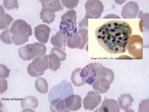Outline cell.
Wrapping results in <instances>:
<instances>
[{
  "label": "cell",
  "instance_id": "4dcf8cb0",
  "mask_svg": "<svg viewBox=\"0 0 149 112\" xmlns=\"http://www.w3.org/2000/svg\"><path fill=\"white\" fill-rule=\"evenodd\" d=\"M4 6L8 10L16 9L19 8V4L17 1H8L5 0L3 1Z\"/></svg>",
  "mask_w": 149,
  "mask_h": 112
},
{
  "label": "cell",
  "instance_id": "44dd1931",
  "mask_svg": "<svg viewBox=\"0 0 149 112\" xmlns=\"http://www.w3.org/2000/svg\"><path fill=\"white\" fill-rule=\"evenodd\" d=\"M40 18L43 22L50 24L55 20V12L49 8H43L40 13Z\"/></svg>",
  "mask_w": 149,
  "mask_h": 112
},
{
  "label": "cell",
  "instance_id": "2e32d148",
  "mask_svg": "<svg viewBox=\"0 0 149 112\" xmlns=\"http://www.w3.org/2000/svg\"><path fill=\"white\" fill-rule=\"evenodd\" d=\"M120 111V107L116 100L105 98L101 107L95 112H119Z\"/></svg>",
  "mask_w": 149,
  "mask_h": 112
},
{
  "label": "cell",
  "instance_id": "d4e9b609",
  "mask_svg": "<svg viewBox=\"0 0 149 112\" xmlns=\"http://www.w3.org/2000/svg\"><path fill=\"white\" fill-rule=\"evenodd\" d=\"M35 86L37 91L40 93L45 94L48 92L49 85L45 78L39 77L35 82Z\"/></svg>",
  "mask_w": 149,
  "mask_h": 112
},
{
  "label": "cell",
  "instance_id": "30bf717a",
  "mask_svg": "<svg viewBox=\"0 0 149 112\" xmlns=\"http://www.w3.org/2000/svg\"><path fill=\"white\" fill-rule=\"evenodd\" d=\"M102 67V64L95 62L90 63L82 69L81 72L86 80V83L90 85L94 83L97 79L98 72Z\"/></svg>",
  "mask_w": 149,
  "mask_h": 112
},
{
  "label": "cell",
  "instance_id": "52a82bcc",
  "mask_svg": "<svg viewBox=\"0 0 149 112\" xmlns=\"http://www.w3.org/2000/svg\"><path fill=\"white\" fill-rule=\"evenodd\" d=\"M88 28H79L75 35L68 37L67 46L71 49L82 50L88 41Z\"/></svg>",
  "mask_w": 149,
  "mask_h": 112
},
{
  "label": "cell",
  "instance_id": "484cf974",
  "mask_svg": "<svg viewBox=\"0 0 149 112\" xmlns=\"http://www.w3.org/2000/svg\"><path fill=\"white\" fill-rule=\"evenodd\" d=\"M99 77L107 78L112 84L115 78V74L112 70L102 66L98 74L97 77Z\"/></svg>",
  "mask_w": 149,
  "mask_h": 112
},
{
  "label": "cell",
  "instance_id": "7402d4cb",
  "mask_svg": "<svg viewBox=\"0 0 149 112\" xmlns=\"http://www.w3.org/2000/svg\"><path fill=\"white\" fill-rule=\"evenodd\" d=\"M42 8H49L54 12L60 11L63 10V6L59 0L54 1H40Z\"/></svg>",
  "mask_w": 149,
  "mask_h": 112
},
{
  "label": "cell",
  "instance_id": "ba28073f",
  "mask_svg": "<svg viewBox=\"0 0 149 112\" xmlns=\"http://www.w3.org/2000/svg\"><path fill=\"white\" fill-rule=\"evenodd\" d=\"M127 50L130 55L138 60L143 58V40L139 35H132L127 42Z\"/></svg>",
  "mask_w": 149,
  "mask_h": 112
},
{
  "label": "cell",
  "instance_id": "3957f363",
  "mask_svg": "<svg viewBox=\"0 0 149 112\" xmlns=\"http://www.w3.org/2000/svg\"><path fill=\"white\" fill-rule=\"evenodd\" d=\"M59 29L68 37L77 33V27L76 11L70 10L62 15Z\"/></svg>",
  "mask_w": 149,
  "mask_h": 112
},
{
  "label": "cell",
  "instance_id": "e0dca14e",
  "mask_svg": "<svg viewBox=\"0 0 149 112\" xmlns=\"http://www.w3.org/2000/svg\"><path fill=\"white\" fill-rule=\"evenodd\" d=\"M111 84V82L107 78L103 77H97L93 84L92 88L95 91L103 94L108 91Z\"/></svg>",
  "mask_w": 149,
  "mask_h": 112
},
{
  "label": "cell",
  "instance_id": "7a4b0ae2",
  "mask_svg": "<svg viewBox=\"0 0 149 112\" xmlns=\"http://www.w3.org/2000/svg\"><path fill=\"white\" fill-rule=\"evenodd\" d=\"M12 41L16 46H21L29 41V37L32 35L31 26L22 19L15 21L10 29Z\"/></svg>",
  "mask_w": 149,
  "mask_h": 112
},
{
  "label": "cell",
  "instance_id": "ac0fdd59",
  "mask_svg": "<svg viewBox=\"0 0 149 112\" xmlns=\"http://www.w3.org/2000/svg\"><path fill=\"white\" fill-rule=\"evenodd\" d=\"M118 105L119 107L125 112H134L130 108L132 106V103L134 102L133 98L129 94H124L122 95L118 98Z\"/></svg>",
  "mask_w": 149,
  "mask_h": 112
},
{
  "label": "cell",
  "instance_id": "d6a6232c",
  "mask_svg": "<svg viewBox=\"0 0 149 112\" xmlns=\"http://www.w3.org/2000/svg\"><path fill=\"white\" fill-rule=\"evenodd\" d=\"M10 70L5 65H0V78H6L9 76Z\"/></svg>",
  "mask_w": 149,
  "mask_h": 112
},
{
  "label": "cell",
  "instance_id": "277c9868",
  "mask_svg": "<svg viewBox=\"0 0 149 112\" xmlns=\"http://www.w3.org/2000/svg\"><path fill=\"white\" fill-rule=\"evenodd\" d=\"M47 48L43 43H35L19 48V56L24 60L29 61L45 54Z\"/></svg>",
  "mask_w": 149,
  "mask_h": 112
},
{
  "label": "cell",
  "instance_id": "8d00e7d4",
  "mask_svg": "<svg viewBox=\"0 0 149 112\" xmlns=\"http://www.w3.org/2000/svg\"><path fill=\"white\" fill-rule=\"evenodd\" d=\"M125 1H115V2H116V3H118V4H123V2H125Z\"/></svg>",
  "mask_w": 149,
  "mask_h": 112
},
{
  "label": "cell",
  "instance_id": "8fae6325",
  "mask_svg": "<svg viewBox=\"0 0 149 112\" xmlns=\"http://www.w3.org/2000/svg\"><path fill=\"white\" fill-rule=\"evenodd\" d=\"M101 100V96L99 92L95 91H90L83 100L84 108L92 111L100 105Z\"/></svg>",
  "mask_w": 149,
  "mask_h": 112
},
{
  "label": "cell",
  "instance_id": "7c38bea8",
  "mask_svg": "<svg viewBox=\"0 0 149 112\" xmlns=\"http://www.w3.org/2000/svg\"><path fill=\"white\" fill-rule=\"evenodd\" d=\"M139 8L136 2L130 1L123 7L121 15L124 19H134L137 17Z\"/></svg>",
  "mask_w": 149,
  "mask_h": 112
},
{
  "label": "cell",
  "instance_id": "603a6c76",
  "mask_svg": "<svg viewBox=\"0 0 149 112\" xmlns=\"http://www.w3.org/2000/svg\"><path fill=\"white\" fill-rule=\"evenodd\" d=\"M14 20L10 15L5 13L2 6H1L0 10V29H8L9 24Z\"/></svg>",
  "mask_w": 149,
  "mask_h": 112
},
{
  "label": "cell",
  "instance_id": "6da1fadb",
  "mask_svg": "<svg viewBox=\"0 0 149 112\" xmlns=\"http://www.w3.org/2000/svg\"><path fill=\"white\" fill-rule=\"evenodd\" d=\"M132 34L130 25L121 21L108 22L95 30L99 44L111 54L125 52L127 42Z\"/></svg>",
  "mask_w": 149,
  "mask_h": 112
},
{
  "label": "cell",
  "instance_id": "9c48e42d",
  "mask_svg": "<svg viewBox=\"0 0 149 112\" xmlns=\"http://www.w3.org/2000/svg\"><path fill=\"white\" fill-rule=\"evenodd\" d=\"M86 15L88 19H98L104 10L102 2L99 0H88L85 4Z\"/></svg>",
  "mask_w": 149,
  "mask_h": 112
},
{
  "label": "cell",
  "instance_id": "cb8c5ba5",
  "mask_svg": "<svg viewBox=\"0 0 149 112\" xmlns=\"http://www.w3.org/2000/svg\"><path fill=\"white\" fill-rule=\"evenodd\" d=\"M21 106L23 109L36 108L38 106V101L35 97L28 96L21 101Z\"/></svg>",
  "mask_w": 149,
  "mask_h": 112
},
{
  "label": "cell",
  "instance_id": "4fadbf2b",
  "mask_svg": "<svg viewBox=\"0 0 149 112\" xmlns=\"http://www.w3.org/2000/svg\"><path fill=\"white\" fill-rule=\"evenodd\" d=\"M35 35L36 39L41 43H46L49 40L50 28L45 24H40L35 27Z\"/></svg>",
  "mask_w": 149,
  "mask_h": 112
},
{
  "label": "cell",
  "instance_id": "d6986e66",
  "mask_svg": "<svg viewBox=\"0 0 149 112\" xmlns=\"http://www.w3.org/2000/svg\"><path fill=\"white\" fill-rule=\"evenodd\" d=\"M81 68H77L73 71L71 74V82L75 86H81L86 84V81L82 74Z\"/></svg>",
  "mask_w": 149,
  "mask_h": 112
},
{
  "label": "cell",
  "instance_id": "8992f818",
  "mask_svg": "<svg viewBox=\"0 0 149 112\" xmlns=\"http://www.w3.org/2000/svg\"><path fill=\"white\" fill-rule=\"evenodd\" d=\"M49 68L48 55L43 54L34 58L27 68L28 74L33 77H39Z\"/></svg>",
  "mask_w": 149,
  "mask_h": 112
},
{
  "label": "cell",
  "instance_id": "4316f807",
  "mask_svg": "<svg viewBox=\"0 0 149 112\" xmlns=\"http://www.w3.org/2000/svg\"><path fill=\"white\" fill-rule=\"evenodd\" d=\"M48 58L49 69L55 71L59 69L61 66V61L56 56L50 54L48 55Z\"/></svg>",
  "mask_w": 149,
  "mask_h": 112
},
{
  "label": "cell",
  "instance_id": "ffe728a7",
  "mask_svg": "<svg viewBox=\"0 0 149 112\" xmlns=\"http://www.w3.org/2000/svg\"><path fill=\"white\" fill-rule=\"evenodd\" d=\"M50 110L51 112H69L65 105L64 99H54L50 102Z\"/></svg>",
  "mask_w": 149,
  "mask_h": 112
},
{
  "label": "cell",
  "instance_id": "83f0119b",
  "mask_svg": "<svg viewBox=\"0 0 149 112\" xmlns=\"http://www.w3.org/2000/svg\"><path fill=\"white\" fill-rule=\"evenodd\" d=\"M139 18L142 19L141 21L140 22V31L142 32H143V28H145L147 31L149 29V14L148 13L147 14H143L142 11L140 12L139 14Z\"/></svg>",
  "mask_w": 149,
  "mask_h": 112
},
{
  "label": "cell",
  "instance_id": "5bb4252c",
  "mask_svg": "<svg viewBox=\"0 0 149 112\" xmlns=\"http://www.w3.org/2000/svg\"><path fill=\"white\" fill-rule=\"evenodd\" d=\"M65 103L68 111H77L81 108V99L78 95L72 94L65 98Z\"/></svg>",
  "mask_w": 149,
  "mask_h": 112
},
{
  "label": "cell",
  "instance_id": "f546056e",
  "mask_svg": "<svg viewBox=\"0 0 149 112\" xmlns=\"http://www.w3.org/2000/svg\"><path fill=\"white\" fill-rule=\"evenodd\" d=\"M50 54L56 56L60 61L65 60L66 58V53L64 51L55 47L51 49Z\"/></svg>",
  "mask_w": 149,
  "mask_h": 112
},
{
  "label": "cell",
  "instance_id": "1f68e13d",
  "mask_svg": "<svg viewBox=\"0 0 149 112\" xmlns=\"http://www.w3.org/2000/svg\"><path fill=\"white\" fill-rule=\"evenodd\" d=\"M79 1L78 0L75 1H62V2L63 6L68 9H71L74 8L77 6Z\"/></svg>",
  "mask_w": 149,
  "mask_h": 112
},
{
  "label": "cell",
  "instance_id": "9a60e30c",
  "mask_svg": "<svg viewBox=\"0 0 149 112\" xmlns=\"http://www.w3.org/2000/svg\"><path fill=\"white\" fill-rule=\"evenodd\" d=\"M68 37L64 33L59 30L56 34L50 39V43L55 47L65 51V47L67 44Z\"/></svg>",
  "mask_w": 149,
  "mask_h": 112
},
{
  "label": "cell",
  "instance_id": "5b68a950",
  "mask_svg": "<svg viewBox=\"0 0 149 112\" xmlns=\"http://www.w3.org/2000/svg\"><path fill=\"white\" fill-rule=\"evenodd\" d=\"M73 94V88L72 84L66 80H64L60 84L50 89L48 94L49 101L50 103L54 99H65V98Z\"/></svg>",
  "mask_w": 149,
  "mask_h": 112
},
{
  "label": "cell",
  "instance_id": "836d02e7",
  "mask_svg": "<svg viewBox=\"0 0 149 112\" xmlns=\"http://www.w3.org/2000/svg\"><path fill=\"white\" fill-rule=\"evenodd\" d=\"M149 99L142 100L139 104V112H149Z\"/></svg>",
  "mask_w": 149,
  "mask_h": 112
},
{
  "label": "cell",
  "instance_id": "d590c367",
  "mask_svg": "<svg viewBox=\"0 0 149 112\" xmlns=\"http://www.w3.org/2000/svg\"><path fill=\"white\" fill-rule=\"evenodd\" d=\"M120 19V17L117 15H115L114 14H111V15H108L106 16H104L103 19Z\"/></svg>",
  "mask_w": 149,
  "mask_h": 112
},
{
  "label": "cell",
  "instance_id": "f1b7e54d",
  "mask_svg": "<svg viewBox=\"0 0 149 112\" xmlns=\"http://www.w3.org/2000/svg\"><path fill=\"white\" fill-rule=\"evenodd\" d=\"M0 38L1 41L6 44H11L13 43L12 39V34L10 30L8 29H7L1 33Z\"/></svg>",
  "mask_w": 149,
  "mask_h": 112
},
{
  "label": "cell",
  "instance_id": "e575fe53",
  "mask_svg": "<svg viewBox=\"0 0 149 112\" xmlns=\"http://www.w3.org/2000/svg\"><path fill=\"white\" fill-rule=\"evenodd\" d=\"M1 93L5 92L8 88V83L7 80L4 78H1Z\"/></svg>",
  "mask_w": 149,
  "mask_h": 112
}]
</instances>
